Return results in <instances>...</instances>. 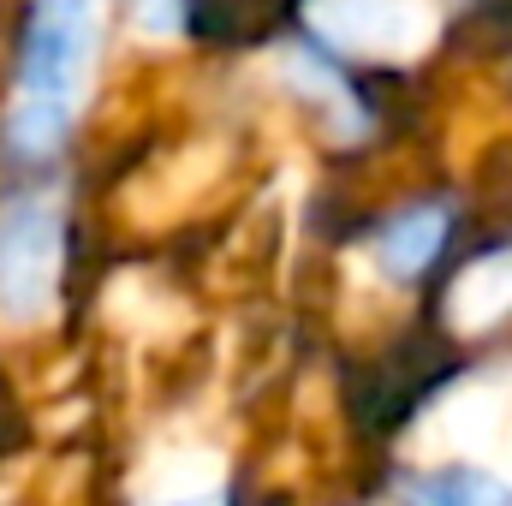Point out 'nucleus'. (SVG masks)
Returning <instances> with one entry per match:
<instances>
[{
  "mask_svg": "<svg viewBox=\"0 0 512 506\" xmlns=\"http://www.w3.org/2000/svg\"><path fill=\"white\" fill-rule=\"evenodd\" d=\"M60 209L42 197H24L0 215V310L12 322H36L54 304L60 286Z\"/></svg>",
  "mask_w": 512,
  "mask_h": 506,
  "instance_id": "1",
  "label": "nucleus"
},
{
  "mask_svg": "<svg viewBox=\"0 0 512 506\" xmlns=\"http://www.w3.org/2000/svg\"><path fill=\"white\" fill-rule=\"evenodd\" d=\"M84 60H90V18L66 12V6H36V24H30L24 54H18L24 90L42 96V102H60L78 84Z\"/></svg>",
  "mask_w": 512,
  "mask_h": 506,
  "instance_id": "2",
  "label": "nucleus"
},
{
  "mask_svg": "<svg viewBox=\"0 0 512 506\" xmlns=\"http://www.w3.org/2000/svg\"><path fill=\"white\" fill-rule=\"evenodd\" d=\"M441 245H447V209H441V203H417V209L393 215L382 227L376 256H382V268L393 280H417V274L441 256Z\"/></svg>",
  "mask_w": 512,
  "mask_h": 506,
  "instance_id": "3",
  "label": "nucleus"
},
{
  "mask_svg": "<svg viewBox=\"0 0 512 506\" xmlns=\"http://www.w3.org/2000/svg\"><path fill=\"white\" fill-rule=\"evenodd\" d=\"M453 322L459 328H489V322H501L512 310V251L501 256H483V262H471L465 274H459V286H453Z\"/></svg>",
  "mask_w": 512,
  "mask_h": 506,
  "instance_id": "4",
  "label": "nucleus"
},
{
  "mask_svg": "<svg viewBox=\"0 0 512 506\" xmlns=\"http://www.w3.org/2000/svg\"><path fill=\"white\" fill-rule=\"evenodd\" d=\"M411 506H512V483L477 465H447V471L417 477Z\"/></svg>",
  "mask_w": 512,
  "mask_h": 506,
  "instance_id": "5",
  "label": "nucleus"
},
{
  "mask_svg": "<svg viewBox=\"0 0 512 506\" xmlns=\"http://www.w3.org/2000/svg\"><path fill=\"white\" fill-rule=\"evenodd\" d=\"M6 143H12L18 155H54V149L66 143V102H42V96H30V102L12 114Z\"/></svg>",
  "mask_w": 512,
  "mask_h": 506,
  "instance_id": "6",
  "label": "nucleus"
},
{
  "mask_svg": "<svg viewBox=\"0 0 512 506\" xmlns=\"http://www.w3.org/2000/svg\"><path fill=\"white\" fill-rule=\"evenodd\" d=\"M143 506H227V489H191V495H167V501H143Z\"/></svg>",
  "mask_w": 512,
  "mask_h": 506,
  "instance_id": "7",
  "label": "nucleus"
},
{
  "mask_svg": "<svg viewBox=\"0 0 512 506\" xmlns=\"http://www.w3.org/2000/svg\"><path fill=\"white\" fill-rule=\"evenodd\" d=\"M137 6H143V12H149V18H155V24H167V18H173V6H179V0H137Z\"/></svg>",
  "mask_w": 512,
  "mask_h": 506,
  "instance_id": "8",
  "label": "nucleus"
}]
</instances>
